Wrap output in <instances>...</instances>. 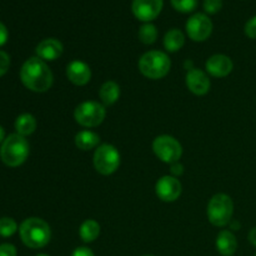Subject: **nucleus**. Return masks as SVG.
<instances>
[{
  "label": "nucleus",
  "mask_w": 256,
  "mask_h": 256,
  "mask_svg": "<svg viewBox=\"0 0 256 256\" xmlns=\"http://www.w3.org/2000/svg\"><path fill=\"white\" fill-rule=\"evenodd\" d=\"M20 79L28 89L35 92H48L54 82L52 70L40 58H30L22 64Z\"/></svg>",
  "instance_id": "1"
},
{
  "label": "nucleus",
  "mask_w": 256,
  "mask_h": 256,
  "mask_svg": "<svg viewBox=\"0 0 256 256\" xmlns=\"http://www.w3.org/2000/svg\"><path fill=\"white\" fill-rule=\"evenodd\" d=\"M22 242L30 249H40L49 244L52 230L49 224L39 218H29L20 225Z\"/></svg>",
  "instance_id": "2"
},
{
  "label": "nucleus",
  "mask_w": 256,
  "mask_h": 256,
  "mask_svg": "<svg viewBox=\"0 0 256 256\" xmlns=\"http://www.w3.org/2000/svg\"><path fill=\"white\" fill-rule=\"evenodd\" d=\"M29 155V142L25 136L12 134L2 142L0 149V158L2 162L10 168L20 166Z\"/></svg>",
  "instance_id": "3"
},
{
  "label": "nucleus",
  "mask_w": 256,
  "mask_h": 256,
  "mask_svg": "<svg viewBox=\"0 0 256 256\" xmlns=\"http://www.w3.org/2000/svg\"><path fill=\"white\" fill-rule=\"evenodd\" d=\"M172 62L165 52L159 50H152L148 52L140 58L139 70L144 76L149 79H162L166 76L170 72Z\"/></svg>",
  "instance_id": "4"
},
{
  "label": "nucleus",
  "mask_w": 256,
  "mask_h": 256,
  "mask_svg": "<svg viewBox=\"0 0 256 256\" xmlns=\"http://www.w3.org/2000/svg\"><path fill=\"white\" fill-rule=\"evenodd\" d=\"M234 202L226 194H216L208 204V218L214 226L222 228L232 222Z\"/></svg>",
  "instance_id": "5"
},
{
  "label": "nucleus",
  "mask_w": 256,
  "mask_h": 256,
  "mask_svg": "<svg viewBox=\"0 0 256 256\" xmlns=\"http://www.w3.org/2000/svg\"><path fill=\"white\" fill-rule=\"evenodd\" d=\"M106 115L104 105L96 102H85L78 105L74 112L75 122L85 128H95L102 124Z\"/></svg>",
  "instance_id": "6"
},
{
  "label": "nucleus",
  "mask_w": 256,
  "mask_h": 256,
  "mask_svg": "<svg viewBox=\"0 0 256 256\" xmlns=\"http://www.w3.org/2000/svg\"><path fill=\"white\" fill-rule=\"evenodd\" d=\"M120 165V154L112 145L102 144L94 152V166L102 175H112Z\"/></svg>",
  "instance_id": "7"
},
{
  "label": "nucleus",
  "mask_w": 256,
  "mask_h": 256,
  "mask_svg": "<svg viewBox=\"0 0 256 256\" xmlns=\"http://www.w3.org/2000/svg\"><path fill=\"white\" fill-rule=\"evenodd\" d=\"M152 150L162 162L174 164L179 162L182 155V144L170 135H160L152 142Z\"/></svg>",
  "instance_id": "8"
},
{
  "label": "nucleus",
  "mask_w": 256,
  "mask_h": 256,
  "mask_svg": "<svg viewBox=\"0 0 256 256\" xmlns=\"http://www.w3.org/2000/svg\"><path fill=\"white\" fill-rule=\"evenodd\" d=\"M212 22L208 15L198 12L192 15L186 22V32L194 42H204L212 35Z\"/></svg>",
  "instance_id": "9"
},
{
  "label": "nucleus",
  "mask_w": 256,
  "mask_h": 256,
  "mask_svg": "<svg viewBox=\"0 0 256 256\" xmlns=\"http://www.w3.org/2000/svg\"><path fill=\"white\" fill-rule=\"evenodd\" d=\"M162 5L164 0H132V10L136 19L149 22L159 16Z\"/></svg>",
  "instance_id": "10"
},
{
  "label": "nucleus",
  "mask_w": 256,
  "mask_h": 256,
  "mask_svg": "<svg viewBox=\"0 0 256 256\" xmlns=\"http://www.w3.org/2000/svg\"><path fill=\"white\" fill-rule=\"evenodd\" d=\"M158 198L162 202H172L179 199L182 194V184L175 176H162L158 180L156 186H155Z\"/></svg>",
  "instance_id": "11"
},
{
  "label": "nucleus",
  "mask_w": 256,
  "mask_h": 256,
  "mask_svg": "<svg viewBox=\"0 0 256 256\" xmlns=\"http://www.w3.org/2000/svg\"><path fill=\"white\" fill-rule=\"evenodd\" d=\"M205 68H206V72L212 76L225 78L232 72L234 64H232V59L229 56H226V55L216 54L212 55V56H210L208 59Z\"/></svg>",
  "instance_id": "12"
},
{
  "label": "nucleus",
  "mask_w": 256,
  "mask_h": 256,
  "mask_svg": "<svg viewBox=\"0 0 256 256\" xmlns=\"http://www.w3.org/2000/svg\"><path fill=\"white\" fill-rule=\"evenodd\" d=\"M186 86L192 94L205 95L210 90V79L202 70L192 69L186 74Z\"/></svg>",
  "instance_id": "13"
},
{
  "label": "nucleus",
  "mask_w": 256,
  "mask_h": 256,
  "mask_svg": "<svg viewBox=\"0 0 256 256\" xmlns=\"http://www.w3.org/2000/svg\"><path fill=\"white\" fill-rule=\"evenodd\" d=\"M66 76L72 84L82 86V85H86L92 79V70L86 62L74 60L68 65Z\"/></svg>",
  "instance_id": "14"
},
{
  "label": "nucleus",
  "mask_w": 256,
  "mask_h": 256,
  "mask_svg": "<svg viewBox=\"0 0 256 256\" xmlns=\"http://www.w3.org/2000/svg\"><path fill=\"white\" fill-rule=\"evenodd\" d=\"M38 58L46 62H54L62 54V44L54 38L44 39L36 46Z\"/></svg>",
  "instance_id": "15"
},
{
  "label": "nucleus",
  "mask_w": 256,
  "mask_h": 256,
  "mask_svg": "<svg viewBox=\"0 0 256 256\" xmlns=\"http://www.w3.org/2000/svg\"><path fill=\"white\" fill-rule=\"evenodd\" d=\"M238 240L229 230H222L216 238V250L222 256H232L236 252Z\"/></svg>",
  "instance_id": "16"
},
{
  "label": "nucleus",
  "mask_w": 256,
  "mask_h": 256,
  "mask_svg": "<svg viewBox=\"0 0 256 256\" xmlns=\"http://www.w3.org/2000/svg\"><path fill=\"white\" fill-rule=\"evenodd\" d=\"M100 142V136L94 132L90 130H82L75 135V145L80 150H92L98 146Z\"/></svg>",
  "instance_id": "17"
},
{
  "label": "nucleus",
  "mask_w": 256,
  "mask_h": 256,
  "mask_svg": "<svg viewBox=\"0 0 256 256\" xmlns=\"http://www.w3.org/2000/svg\"><path fill=\"white\" fill-rule=\"evenodd\" d=\"M100 100L104 105H112L120 96V86L115 82H106L99 90Z\"/></svg>",
  "instance_id": "18"
},
{
  "label": "nucleus",
  "mask_w": 256,
  "mask_h": 256,
  "mask_svg": "<svg viewBox=\"0 0 256 256\" xmlns=\"http://www.w3.org/2000/svg\"><path fill=\"white\" fill-rule=\"evenodd\" d=\"M185 44V36L179 29H172L165 34L164 46L168 52H179Z\"/></svg>",
  "instance_id": "19"
},
{
  "label": "nucleus",
  "mask_w": 256,
  "mask_h": 256,
  "mask_svg": "<svg viewBox=\"0 0 256 256\" xmlns=\"http://www.w3.org/2000/svg\"><path fill=\"white\" fill-rule=\"evenodd\" d=\"M79 235L84 242H92L99 238L100 225L92 219L85 220L79 229Z\"/></svg>",
  "instance_id": "20"
},
{
  "label": "nucleus",
  "mask_w": 256,
  "mask_h": 256,
  "mask_svg": "<svg viewBox=\"0 0 256 256\" xmlns=\"http://www.w3.org/2000/svg\"><path fill=\"white\" fill-rule=\"evenodd\" d=\"M15 129L19 135L28 136L36 129V120L32 114H22L15 122Z\"/></svg>",
  "instance_id": "21"
},
{
  "label": "nucleus",
  "mask_w": 256,
  "mask_h": 256,
  "mask_svg": "<svg viewBox=\"0 0 256 256\" xmlns=\"http://www.w3.org/2000/svg\"><path fill=\"white\" fill-rule=\"evenodd\" d=\"M158 38V30L155 28V25L146 22V24H142L139 29V39L140 42H144V44L150 45L154 44L156 42Z\"/></svg>",
  "instance_id": "22"
},
{
  "label": "nucleus",
  "mask_w": 256,
  "mask_h": 256,
  "mask_svg": "<svg viewBox=\"0 0 256 256\" xmlns=\"http://www.w3.org/2000/svg\"><path fill=\"white\" fill-rule=\"evenodd\" d=\"M18 230V225L12 218H2L0 219V236L9 238L15 234Z\"/></svg>",
  "instance_id": "23"
},
{
  "label": "nucleus",
  "mask_w": 256,
  "mask_h": 256,
  "mask_svg": "<svg viewBox=\"0 0 256 256\" xmlns=\"http://www.w3.org/2000/svg\"><path fill=\"white\" fill-rule=\"evenodd\" d=\"M172 5L179 12H192L196 9L198 0H172Z\"/></svg>",
  "instance_id": "24"
},
{
  "label": "nucleus",
  "mask_w": 256,
  "mask_h": 256,
  "mask_svg": "<svg viewBox=\"0 0 256 256\" xmlns=\"http://www.w3.org/2000/svg\"><path fill=\"white\" fill-rule=\"evenodd\" d=\"M222 8V0H204V10L208 14H216Z\"/></svg>",
  "instance_id": "25"
},
{
  "label": "nucleus",
  "mask_w": 256,
  "mask_h": 256,
  "mask_svg": "<svg viewBox=\"0 0 256 256\" xmlns=\"http://www.w3.org/2000/svg\"><path fill=\"white\" fill-rule=\"evenodd\" d=\"M9 66H10L9 55H8L5 52H2V50H0V76L6 74V72L9 70Z\"/></svg>",
  "instance_id": "26"
},
{
  "label": "nucleus",
  "mask_w": 256,
  "mask_h": 256,
  "mask_svg": "<svg viewBox=\"0 0 256 256\" xmlns=\"http://www.w3.org/2000/svg\"><path fill=\"white\" fill-rule=\"evenodd\" d=\"M245 34L250 39H256V15L248 20V22L245 24Z\"/></svg>",
  "instance_id": "27"
},
{
  "label": "nucleus",
  "mask_w": 256,
  "mask_h": 256,
  "mask_svg": "<svg viewBox=\"0 0 256 256\" xmlns=\"http://www.w3.org/2000/svg\"><path fill=\"white\" fill-rule=\"evenodd\" d=\"M0 256H16V248L12 244L0 245Z\"/></svg>",
  "instance_id": "28"
},
{
  "label": "nucleus",
  "mask_w": 256,
  "mask_h": 256,
  "mask_svg": "<svg viewBox=\"0 0 256 256\" xmlns=\"http://www.w3.org/2000/svg\"><path fill=\"white\" fill-rule=\"evenodd\" d=\"M72 256H95V255H94V252L89 249V248L82 246V248H76V249L72 252Z\"/></svg>",
  "instance_id": "29"
},
{
  "label": "nucleus",
  "mask_w": 256,
  "mask_h": 256,
  "mask_svg": "<svg viewBox=\"0 0 256 256\" xmlns=\"http://www.w3.org/2000/svg\"><path fill=\"white\" fill-rule=\"evenodd\" d=\"M8 29L6 26H5L2 22H0V46H2V45L6 42L8 40Z\"/></svg>",
  "instance_id": "30"
},
{
  "label": "nucleus",
  "mask_w": 256,
  "mask_h": 256,
  "mask_svg": "<svg viewBox=\"0 0 256 256\" xmlns=\"http://www.w3.org/2000/svg\"><path fill=\"white\" fill-rule=\"evenodd\" d=\"M172 172L176 178L178 175H182L184 172V166L182 164H179V162H174V164H172Z\"/></svg>",
  "instance_id": "31"
},
{
  "label": "nucleus",
  "mask_w": 256,
  "mask_h": 256,
  "mask_svg": "<svg viewBox=\"0 0 256 256\" xmlns=\"http://www.w3.org/2000/svg\"><path fill=\"white\" fill-rule=\"evenodd\" d=\"M248 239H249L250 244L254 245L256 248V226L252 228V230L249 232V235H248Z\"/></svg>",
  "instance_id": "32"
},
{
  "label": "nucleus",
  "mask_w": 256,
  "mask_h": 256,
  "mask_svg": "<svg viewBox=\"0 0 256 256\" xmlns=\"http://www.w3.org/2000/svg\"><path fill=\"white\" fill-rule=\"evenodd\" d=\"M4 136H5V132H4V129H2V126H0V142H4Z\"/></svg>",
  "instance_id": "33"
},
{
  "label": "nucleus",
  "mask_w": 256,
  "mask_h": 256,
  "mask_svg": "<svg viewBox=\"0 0 256 256\" xmlns=\"http://www.w3.org/2000/svg\"><path fill=\"white\" fill-rule=\"evenodd\" d=\"M36 256H49V255H45V254H39V255H36Z\"/></svg>",
  "instance_id": "34"
},
{
  "label": "nucleus",
  "mask_w": 256,
  "mask_h": 256,
  "mask_svg": "<svg viewBox=\"0 0 256 256\" xmlns=\"http://www.w3.org/2000/svg\"><path fill=\"white\" fill-rule=\"evenodd\" d=\"M144 256H154V255H144Z\"/></svg>",
  "instance_id": "35"
},
{
  "label": "nucleus",
  "mask_w": 256,
  "mask_h": 256,
  "mask_svg": "<svg viewBox=\"0 0 256 256\" xmlns=\"http://www.w3.org/2000/svg\"><path fill=\"white\" fill-rule=\"evenodd\" d=\"M255 256H256V254H255Z\"/></svg>",
  "instance_id": "36"
}]
</instances>
